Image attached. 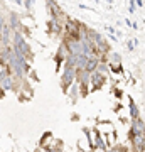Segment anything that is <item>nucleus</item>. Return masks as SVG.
I'll use <instances>...</instances> for the list:
<instances>
[{
    "label": "nucleus",
    "instance_id": "obj_1",
    "mask_svg": "<svg viewBox=\"0 0 145 152\" xmlns=\"http://www.w3.org/2000/svg\"><path fill=\"white\" fill-rule=\"evenodd\" d=\"M0 19H2V14H0Z\"/></svg>",
    "mask_w": 145,
    "mask_h": 152
}]
</instances>
